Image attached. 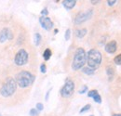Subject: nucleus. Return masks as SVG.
<instances>
[{
    "mask_svg": "<svg viewBox=\"0 0 121 116\" xmlns=\"http://www.w3.org/2000/svg\"><path fill=\"white\" fill-rule=\"evenodd\" d=\"M103 56L102 53L97 49H91L87 53V63L88 67L92 70H97L102 63Z\"/></svg>",
    "mask_w": 121,
    "mask_h": 116,
    "instance_id": "nucleus-1",
    "label": "nucleus"
},
{
    "mask_svg": "<svg viewBox=\"0 0 121 116\" xmlns=\"http://www.w3.org/2000/svg\"><path fill=\"white\" fill-rule=\"evenodd\" d=\"M14 61H15L16 65L18 66H22V65H25L28 61V53L25 49H20L15 56L14 58Z\"/></svg>",
    "mask_w": 121,
    "mask_h": 116,
    "instance_id": "nucleus-6",
    "label": "nucleus"
},
{
    "mask_svg": "<svg viewBox=\"0 0 121 116\" xmlns=\"http://www.w3.org/2000/svg\"><path fill=\"white\" fill-rule=\"evenodd\" d=\"M15 81L17 86H19L22 88H26L30 87L35 81V76L31 73L27 71H22L16 75Z\"/></svg>",
    "mask_w": 121,
    "mask_h": 116,
    "instance_id": "nucleus-3",
    "label": "nucleus"
},
{
    "mask_svg": "<svg viewBox=\"0 0 121 116\" xmlns=\"http://www.w3.org/2000/svg\"><path fill=\"white\" fill-rule=\"evenodd\" d=\"M104 49H105V51L107 53L114 54L117 49V44L115 40H112V41H110V42H108L106 44L105 46H104Z\"/></svg>",
    "mask_w": 121,
    "mask_h": 116,
    "instance_id": "nucleus-10",
    "label": "nucleus"
},
{
    "mask_svg": "<svg viewBox=\"0 0 121 116\" xmlns=\"http://www.w3.org/2000/svg\"><path fill=\"white\" fill-rule=\"evenodd\" d=\"M117 2V0H108V1H107V5L110 6V7H112V6H114Z\"/></svg>",
    "mask_w": 121,
    "mask_h": 116,
    "instance_id": "nucleus-24",
    "label": "nucleus"
},
{
    "mask_svg": "<svg viewBox=\"0 0 121 116\" xmlns=\"http://www.w3.org/2000/svg\"><path fill=\"white\" fill-rule=\"evenodd\" d=\"M82 72L84 73H86V74H88V75H92L95 71L91 69V68H89V67H84V68H82Z\"/></svg>",
    "mask_w": 121,
    "mask_h": 116,
    "instance_id": "nucleus-17",
    "label": "nucleus"
},
{
    "mask_svg": "<svg viewBox=\"0 0 121 116\" xmlns=\"http://www.w3.org/2000/svg\"><path fill=\"white\" fill-rule=\"evenodd\" d=\"M114 62L117 64V65H121V53L118 54L117 56H116L114 58Z\"/></svg>",
    "mask_w": 121,
    "mask_h": 116,
    "instance_id": "nucleus-18",
    "label": "nucleus"
},
{
    "mask_svg": "<svg viewBox=\"0 0 121 116\" xmlns=\"http://www.w3.org/2000/svg\"><path fill=\"white\" fill-rule=\"evenodd\" d=\"M13 34L9 28H4L0 31V43H4L7 40L12 39Z\"/></svg>",
    "mask_w": 121,
    "mask_h": 116,
    "instance_id": "nucleus-9",
    "label": "nucleus"
},
{
    "mask_svg": "<svg viewBox=\"0 0 121 116\" xmlns=\"http://www.w3.org/2000/svg\"><path fill=\"white\" fill-rule=\"evenodd\" d=\"M39 22L41 24V27L44 28L45 30H47V31L51 30L52 27H53V22L50 20V18H48V17H43V16H41L39 18Z\"/></svg>",
    "mask_w": 121,
    "mask_h": 116,
    "instance_id": "nucleus-8",
    "label": "nucleus"
},
{
    "mask_svg": "<svg viewBox=\"0 0 121 116\" xmlns=\"http://www.w3.org/2000/svg\"><path fill=\"white\" fill-rule=\"evenodd\" d=\"M87 29H81V30H76V36L78 38H83L86 34H87Z\"/></svg>",
    "mask_w": 121,
    "mask_h": 116,
    "instance_id": "nucleus-13",
    "label": "nucleus"
},
{
    "mask_svg": "<svg viewBox=\"0 0 121 116\" xmlns=\"http://www.w3.org/2000/svg\"><path fill=\"white\" fill-rule=\"evenodd\" d=\"M90 109H91V105H90V104H87L86 106H84V107L80 110V113H83V112H88Z\"/></svg>",
    "mask_w": 121,
    "mask_h": 116,
    "instance_id": "nucleus-19",
    "label": "nucleus"
},
{
    "mask_svg": "<svg viewBox=\"0 0 121 116\" xmlns=\"http://www.w3.org/2000/svg\"><path fill=\"white\" fill-rule=\"evenodd\" d=\"M87 62V53L84 48L79 47L76 50L74 59L72 62V69L74 71H77L84 67Z\"/></svg>",
    "mask_w": 121,
    "mask_h": 116,
    "instance_id": "nucleus-2",
    "label": "nucleus"
},
{
    "mask_svg": "<svg viewBox=\"0 0 121 116\" xmlns=\"http://www.w3.org/2000/svg\"><path fill=\"white\" fill-rule=\"evenodd\" d=\"M48 15V11L47 10V8H44L42 11H41V16H43V17H47Z\"/></svg>",
    "mask_w": 121,
    "mask_h": 116,
    "instance_id": "nucleus-25",
    "label": "nucleus"
},
{
    "mask_svg": "<svg viewBox=\"0 0 121 116\" xmlns=\"http://www.w3.org/2000/svg\"><path fill=\"white\" fill-rule=\"evenodd\" d=\"M88 97L93 98V100L96 102V103H102V98H101L100 94L98 93V91L95 90V89L89 91V93H88Z\"/></svg>",
    "mask_w": 121,
    "mask_h": 116,
    "instance_id": "nucleus-11",
    "label": "nucleus"
},
{
    "mask_svg": "<svg viewBox=\"0 0 121 116\" xmlns=\"http://www.w3.org/2000/svg\"><path fill=\"white\" fill-rule=\"evenodd\" d=\"M106 73H107L109 79L111 80V79L113 78V76L115 75V70H114V68H112V67H110V66L107 67V68H106Z\"/></svg>",
    "mask_w": 121,
    "mask_h": 116,
    "instance_id": "nucleus-14",
    "label": "nucleus"
},
{
    "mask_svg": "<svg viewBox=\"0 0 121 116\" xmlns=\"http://www.w3.org/2000/svg\"><path fill=\"white\" fill-rule=\"evenodd\" d=\"M76 4V0H63L62 5L66 9H72Z\"/></svg>",
    "mask_w": 121,
    "mask_h": 116,
    "instance_id": "nucleus-12",
    "label": "nucleus"
},
{
    "mask_svg": "<svg viewBox=\"0 0 121 116\" xmlns=\"http://www.w3.org/2000/svg\"><path fill=\"white\" fill-rule=\"evenodd\" d=\"M43 109H44V106H43L42 103H37V104H36V110H37L38 112L43 111Z\"/></svg>",
    "mask_w": 121,
    "mask_h": 116,
    "instance_id": "nucleus-22",
    "label": "nucleus"
},
{
    "mask_svg": "<svg viewBox=\"0 0 121 116\" xmlns=\"http://www.w3.org/2000/svg\"><path fill=\"white\" fill-rule=\"evenodd\" d=\"M93 15V10L92 9H88L86 11H81L76 15V19H75V24L79 25L87 21H89Z\"/></svg>",
    "mask_w": 121,
    "mask_h": 116,
    "instance_id": "nucleus-7",
    "label": "nucleus"
},
{
    "mask_svg": "<svg viewBox=\"0 0 121 116\" xmlns=\"http://www.w3.org/2000/svg\"><path fill=\"white\" fill-rule=\"evenodd\" d=\"M51 91V89H49L48 91V93H47V95H46V100H48V95H49V92Z\"/></svg>",
    "mask_w": 121,
    "mask_h": 116,
    "instance_id": "nucleus-27",
    "label": "nucleus"
},
{
    "mask_svg": "<svg viewBox=\"0 0 121 116\" xmlns=\"http://www.w3.org/2000/svg\"><path fill=\"white\" fill-rule=\"evenodd\" d=\"M112 116H121V113H115V114H113Z\"/></svg>",
    "mask_w": 121,
    "mask_h": 116,
    "instance_id": "nucleus-29",
    "label": "nucleus"
},
{
    "mask_svg": "<svg viewBox=\"0 0 121 116\" xmlns=\"http://www.w3.org/2000/svg\"><path fill=\"white\" fill-rule=\"evenodd\" d=\"M75 91V83L71 79H66L64 86L60 89V96L62 98H70Z\"/></svg>",
    "mask_w": 121,
    "mask_h": 116,
    "instance_id": "nucleus-5",
    "label": "nucleus"
},
{
    "mask_svg": "<svg viewBox=\"0 0 121 116\" xmlns=\"http://www.w3.org/2000/svg\"><path fill=\"white\" fill-rule=\"evenodd\" d=\"M40 72L42 73H46V72H47V67H46V65L44 63L40 65Z\"/></svg>",
    "mask_w": 121,
    "mask_h": 116,
    "instance_id": "nucleus-23",
    "label": "nucleus"
},
{
    "mask_svg": "<svg viewBox=\"0 0 121 116\" xmlns=\"http://www.w3.org/2000/svg\"><path fill=\"white\" fill-rule=\"evenodd\" d=\"M0 116H2V114H1V113H0Z\"/></svg>",
    "mask_w": 121,
    "mask_h": 116,
    "instance_id": "nucleus-30",
    "label": "nucleus"
},
{
    "mask_svg": "<svg viewBox=\"0 0 121 116\" xmlns=\"http://www.w3.org/2000/svg\"><path fill=\"white\" fill-rule=\"evenodd\" d=\"M70 34H71V30L67 29L66 32H65V35H64L65 40H69V39H70Z\"/></svg>",
    "mask_w": 121,
    "mask_h": 116,
    "instance_id": "nucleus-21",
    "label": "nucleus"
},
{
    "mask_svg": "<svg viewBox=\"0 0 121 116\" xmlns=\"http://www.w3.org/2000/svg\"><path fill=\"white\" fill-rule=\"evenodd\" d=\"M50 57H51V50L49 48H47L44 51V53H43V58L47 61V60H48L50 58Z\"/></svg>",
    "mask_w": 121,
    "mask_h": 116,
    "instance_id": "nucleus-15",
    "label": "nucleus"
},
{
    "mask_svg": "<svg viewBox=\"0 0 121 116\" xmlns=\"http://www.w3.org/2000/svg\"><path fill=\"white\" fill-rule=\"evenodd\" d=\"M91 2L92 3V4H94V5H95V4H98L100 1H99V0H96V1H93V0H91Z\"/></svg>",
    "mask_w": 121,
    "mask_h": 116,
    "instance_id": "nucleus-28",
    "label": "nucleus"
},
{
    "mask_svg": "<svg viewBox=\"0 0 121 116\" xmlns=\"http://www.w3.org/2000/svg\"><path fill=\"white\" fill-rule=\"evenodd\" d=\"M41 35L39 33H35V36H34V41H35V46H39V44L41 42Z\"/></svg>",
    "mask_w": 121,
    "mask_h": 116,
    "instance_id": "nucleus-16",
    "label": "nucleus"
},
{
    "mask_svg": "<svg viewBox=\"0 0 121 116\" xmlns=\"http://www.w3.org/2000/svg\"><path fill=\"white\" fill-rule=\"evenodd\" d=\"M91 116H93V115H91Z\"/></svg>",
    "mask_w": 121,
    "mask_h": 116,
    "instance_id": "nucleus-31",
    "label": "nucleus"
},
{
    "mask_svg": "<svg viewBox=\"0 0 121 116\" xmlns=\"http://www.w3.org/2000/svg\"><path fill=\"white\" fill-rule=\"evenodd\" d=\"M87 90H88V87H87V86H84L82 89H80V90H79V94H84Z\"/></svg>",
    "mask_w": 121,
    "mask_h": 116,
    "instance_id": "nucleus-26",
    "label": "nucleus"
},
{
    "mask_svg": "<svg viewBox=\"0 0 121 116\" xmlns=\"http://www.w3.org/2000/svg\"><path fill=\"white\" fill-rule=\"evenodd\" d=\"M16 89H17V83H16L15 79L9 77L3 84V86L0 89V94L3 97L8 98V97L12 96L15 93Z\"/></svg>",
    "mask_w": 121,
    "mask_h": 116,
    "instance_id": "nucleus-4",
    "label": "nucleus"
},
{
    "mask_svg": "<svg viewBox=\"0 0 121 116\" xmlns=\"http://www.w3.org/2000/svg\"><path fill=\"white\" fill-rule=\"evenodd\" d=\"M30 115L31 116H37L38 115V111H37L36 109H31Z\"/></svg>",
    "mask_w": 121,
    "mask_h": 116,
    "instance_id": "nucleus-20",
    "label": "nucleus"
}]
</instances>
